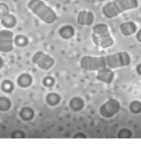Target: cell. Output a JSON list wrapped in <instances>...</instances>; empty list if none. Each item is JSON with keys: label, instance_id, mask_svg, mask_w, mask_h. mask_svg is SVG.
<instances>
[{"label": "cell", "instance_id": "cell-18", "mask_svg": "<svg viewBox=\"0 0 141 151\" xmlns=\"http://www.w3.org/2000/svg\"><path fill=\"white\" fill-rule=\"evenodd\" d=\"M130 111L134 114H138L141 113V102L139 101H134L131 103L129 106Z\"/></svg>", "mask_w": 141, "mask_h": 151}, {"label": "cell", "instance_id": "cell-9", "mask_svg": "<svg viewBox=\"0 0 141 151\" xmlns=\"http://www.w3.org/2000/svg\"><path fill=\"white\" fill-rule=\"evenodd\" d=\"M114 76H115V74L111 70V68L106 66L98 71L97 79L102 82L109 84L114 80Z\"/></svg>", "mask_w": 141, "mask_h": 151}, {"label": "cell", "instance_id": "cell-23", "mask_svg": "<svg viewBox=\"0 0 141 151\" xmlns=\"http://www.w3.org/2000/svg\"><path fill=\"white\" fill-rule=\"evenodd\" d=\"M132 137V132L128 129H123L120 132L118 137L121 138H130Z\"/></svg>", "mask_w": 141, "mask_h": 151}, {"label": "cell", "instance_id": "cell-4", "mask_svg": "<svg viewBox=\"0 0 141 151\" xmlns=\"http://www.w3.org/2000/svg\"><path fill=\"white\" fill-rule=\"evenodd\" d=\"M106 64L109 68L129 66L131 63V57L127 52H119L105 57Z\"/></svg>", "mask_w": 141, "mask_h": 151}, {"label": "cell", "instance_id": "cell-22", "mask_svg": "<svg viewBox=\"0 0 141 151\" xmlns=\"http://www.w3.org/2000/svg\"><path fill=\"white\" fill-rule=\"evenodd\" d=\"M10 9L4 3H0V19H3L7 15H9Z\"/></svg>", "mask_w": 141, "mask_h": 151}, {"label": "cell", "instance_id": "cell-14", "mask_svg": "<svg viewBox=\"0 0 141 151\" xmlns=\"http://www.w3.org/2000/svg\"><path fill=\"white\" fill-rule=\"evenodd\" d=\"M32 83V77L28 74H22L17 79V83L22 88L28 87Z\"/></svg>", "mask_w": 141, "mask_h": 151}, {"label": "cell", "instance_id": "cell-21", "mask_svg": "<svg viewBox=\"0 0 141 151\" xmlns=\"http://www.w3.org/2000/svg\"><path fill=\"white\" fill-rule=\"evenodd\" d=\"M15 43L17 46H25L28 44V39L23 35H17L15 39Z\"/></svg>", "mask_w": 141, "mask_h": 151}, {"label": "cell", "instance_id": "cell-1", "mask_svg": "<svg viewBox=\"0 0 141 151\" xmlns=\"http://www.w3.org/2000/svg\"><path fill=\"white\" fill-rule=\"evenodd\" d=\"M138 0H114L103 7L102 11L107 18H113L126 11L138 7Z\"/></svg>", "mask_w": 141, "mask_h": 151}, {"label": "cell", "instance_id": "cell-25", "mask_svg": "<svg viewBox=\"0 0 141 151\" xmlns=\"http://www.w3.org/2000/svg\"><path fill=\"white\" fill-rule=\"evenodd\" d=\"M136 40L138 41L139 42L141 43V29H140L136 33Z\"/></svg>", "mask_w": 141, "mask_h": 151}, {"label": "cell", "instance_id": "cell-12", "mask_svg": "<svg viewBox=\"0 0 141 151\" xmlns=\"http://www.w3.org/2000/svg\"><path fill=\"white\" fill-rule=\"evenodd\" d=\"M59 34L64 40H69L74 35V28L71 26H64L59 30Z\"/></svg>", "mask_w": 141, "mask_h": 151}, {"label": "cell", "instance_id": "cell-26", "mask_svg": "<svg viewBox=\"0 0 141 151\" xmlns=\"http://www.w3.org/2000/svg\"><path fill=\"white\" fill-rule=\"evenodd\" d=\"M136 72L140 76H141V63L136 66Z\"/></svg>", "mask_w": 141, "mask_h": 151}, {"label": "cell", "instance_id": "cell-15", "mask_svg": "<svg viewBox=\"0 0 141 151\" xmlns=\"http://www.w3.org/2000/svg\"><path fill=\"white\" fill-rule=\"evenodd\" d=\"M70 106L74 111H78L84 106L83 100L79 97H75L70 101Z\"/></svg>", "mask_w": 141, "mask_h": 151}, {"label": "cell", "instance_id": "cell-29", "mask_svg": "<svg viewBox=\"0 0 141 151\" xmlns=\"http://www.w3.org/2000/svg\"><path fill=\"white\" fill-rule=\"evenodd\" d=\"M99 1H103V0H99Z\"/></svg>", "mask_w": 141, "mask_h": 151}, {"label": "cell", "instance_id": "cell-17", "mask_svg": "<svg viewBox=\"0 0 141 151\" xmlns=\"http://www.w3.org/2000/svg\"><path fill=\"white\" fill-rule=\"evenodd\" d=\"M20 115L22 119L28 121L33 117V112L29 108H24L20 112Z\"/></svg>", "mask_w": 141, "mask_h": 151}, {"label": "cell", "instance_id": "cell-3", "mask_svg": "<svg viewBox=\"0 0 141 151\" xmlns=\"http://www.w3.org/2000/svg\"><path fill=\"white\" fill-rule=\"evenodd\" d=\"M92 40L96 46L102 48H109L114 44L109 28L105 24H98L94 26Z\"/></svg>", "mask_w": 141, "mask_h": 151}, {"label": "cell", "instance_id": "cell-8", "mask_svg": "<svg viewBox=\"0 0 141 151\" xmlns=\"http://www.w3.org/2000/svg\"><path fill=\"white\" fill-rule=\"evenodd\" d=\"M13 49V33L11 30L0 31V51L9 52Z\"/></svg>", "mask_w": 141, "mask_h": 151}, {"label": "cell", "instance_id": "cell-2", "mask_svg": "<svg viewBox=\"0 0 141 151\" xmlns=\"http://www.w3.org/2000/svg\"><path fill=\"white\" fill-rule=\"evenodd\" d=\"M27 6L35 15L46 24H52L56 21V13L42 0H30Z\"/></svg>", "mask_w": 141, "mask_h": 151}, {"label": "cell", "instance_id": "cell-6", "mask_svg": "<svg viewBox=\"0 0 141 151\" xmlns=\"http://www.w3.org/2000/svg\"><path fill=\"white\" fill-rule=\"evenodd\" d=\"M32 62L42 70H48L54 65L55 60L48 55L42 51H38L33 55Z\"/></svg>", "mask_w": 141, "mask_h": 151}, {"label": "cell", "instance_id": "cell-16", "mask_svg": "<svg viewBox=\"0 0 141 151\" xmlns=\"http://www.w3.org/2000/svg\"><path fill=\"white\" fill-rule=\"evenodd\" d=\"M11 106V101L7 97H0V111H7Z\"/></svg>", "mask_w": 141, "mask_h": 151}, {"label": "cell", "instance_id": "cell-5", "mask_svg": "<svg viewBox=\"0 0 141 151\" xmlns=\"http://www.w3.org/2000/svg\"><path fill=\"white\" fill-rule=\"evenodd\" d=\"M80 66L85 70L98 71L107 66L105 57L85 56L82 58Z\"/></svg>", "mask_w": 141, "mask_h": 151}, {"label": "cell", "instance_id": "cell-7", "mask_svg": "<svg viewBox=\"0 0 141 151\" xmlns=\"http://www.w3.org/2000/svg\"><path fill=\"white\" fill-rule=\"evenodd\" d=\"M120 110L119 101L116 99H111L101 106L100 113L105 118H111L117 114Z\"/></svg>", "mask_w": 141, "mask_h": 151}, {"label": "cell", "instance_id": "cell-13", "mask_svg": "<svg viewBox=\"0 0 141 151\" xmlns=\"http://www.w3.org/2000/svg\"><path fill=\"white\" fill-rule=\"evenodd\" d=\"M1 23L5 28H11L16 25L17 19H16L15 16L9 13V15H7L3 19H1Z\"/></svg>", "mask_w": 141, "mask_h": 151}, {"label": "cell", "instance_id": "cell-28", "mask_svg": "<svg viewBox=\"0 0 141 151\" xmlns=\"http://www.w3.org/2000/svg\"><path fill=\"white\" fill-rule=\"evenodd\" d=\"M79 138V137H80V138H82V137H86V136H85L84 135V134H82V135H80V133H77L76 135H75L74 136V138Z\"/></svg>", "mask_w": 141, "mask_h": 151}, {"label": "cell", "instance_id": "cell-19", "mask_svg": "<svg viewBox=\"0 0 141 151\" xmlns=\"http://www.w3.org/2000/svg\"><path fill=\"white\" fill-rule=\"evenodd\" d=\"M46 99H47V102H48V104L54 106V105H56L57 104H58L59 101H60V98L58 95H57V94L51 93V94H48L46 97Z\"/></svg>", "mask_w": 141, "mask_h": 151}, {"label": "cell", "instance_id": "cell-24", "mask_svg": "<svg viewBox=\"0 0 141 151\" xmlns=\"http://www.w3.org/2000/svg\"><path fill=\"white\" fill-rule=\"evenodd\" d=\"M22 132L20 131H15L14 132H13L12 134V137L14 138H17V137H23V136L22 135Z\"/></svg>", "mask_w": 141, "mask_h": 151}, {"label": "cell", "instance_id": "cell-27", "mask_svg": "<svg viewBox=\"0 0 141 151\" xmlns=\"http://www.w3.org/2000/svg\"><path fill=\"white\" fill-rule=\"evenodd\" d=\"M4 66V60H2V58L0 57V69L2 68Z\"/></svg>", "mask_w": 141, "mask_h": 151}, {"label": "cell", "instance_id": "cell-10", "mask_svg": "<svg viewBox=\"0 0 141 151\" xmlns=\"http://www.w3.org/2000/svg\"><path fill=\"white\" fill-rule=\"evenodd\" d=\"M94 21V15L91 11H82L77 15V23L82 26H90Z\"/></svg>", "mask_w": 141, "mask_h": 151}, {"label": "cell", "instance_id": "cell-11", "mask_svg": "<svg viewBox=\"0 0 141 151\" xmlns=\"http://www.w3.org/2000/svg\"><path fill=\"white\" fill-rule=\"evenodd\" d=\"M138 30L136 24L133 22H124L120 25V30L122 33L125 36H130L136 33Z\"/></svg>", "mask_w": 141, "mask_h": 151}, {"label": "cell", "instance_id": "cell-20", "mask_svg": "<svg viewBox=\"0 0 141 151\" xmlns=\"http://www.w3.org/2000/svg\"><path fill=\"white\" fill-rule=\"evenodd\" d=\"M14 88L13 83L9 80L4 81L1 83V89L3 90L5 93H11L13 91Z\"/></svg>", "mask_w": 141, "mask_h": 151}]
</instances>
